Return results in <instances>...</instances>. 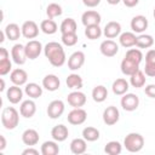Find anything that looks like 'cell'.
<instances>
[{
	"label": "cell",
	"instance_id": "6da1fadb",
	"mask_svg": "<svg viewBox=\"0 0 155 155\" xmlns=\"http://www.w3.org/2000/svg\"><path fill=\"white\" fill-rule=\"evenodd\" d=\"M44 53H45V57L51 63V65L56 68L62 67L67 61V56H65L63 46L56 41L47 42L44 47Z\"/></svg>",
	"mask_w": 155,
	"mask_h": 155
},
{
	"label": "cell",
	"instance_id": "7a4b0ae2",
	"mask_svg": "<svg viewBox=\"0 0 155 155\" xmlns=\"http://www.w3.org/2000/svg\"><path fill=\"white\" fill-rule=\"evenodd\" d=\"M19 114L16 108L6 107L1 113V124L6 130H15L19 124Z\"/></svg>",
	"mask_w": 155,
	"mask_h": 155
},
{
	"label": "cell",
	"instance_id": "3957f363",
	"mask_svg": "<svg viewBox=\"0 0 155 155\" xmlns=\"http://www.w3.org/2000/svg\"><path fill=\"white\" fill-rule=\"evenodd\" d=\"M124 147L130 153H138L144 147V138L140 133L131 132L124 139Z\"/></svg>",
	"mask_w": 155,
	"mask_h": 155
},
{
	"label": "cell",
	"instance_id": "277c9868",
	"mask_svg": "<svg viewBox=\"0 0 155 155\" xmlns=\"http://www.w3.org/2000/svg\"><path fill=\"white\" fill-rule=\"evenodd\" d=\"M120 104L126 111H134L139 105V97L134 93H125L121 97Z\"/></svg>",
	"mask_w": 155,
	"mask_h": 155
},
{
	"label": "cell",
	"instance_id": "5b68a950",
	"mask_svg": "<svg viewBox=\"0 0 155 155\" xmlns=\"http://www.w3.org/2000/svg\"><path fill=\"white\" fill-rule=\"evenodd\" d=\"M11 57L16 64L23 65L28 59L27 53H25V46L22 44H15L11 48Z\"/></svg>",
	"mask_w": 155,
	"mask_h": 155
},
{
	"label": "cell",
	"instance_id": "8992f818",
	"mask_svg": "<svg viewBox=\"0 0 155 155\" xmlns=\"http://www.w3.org/2000/svg\"><path fill=\"white\" fill-rule=\"evenodd\" d=\"M87 119V113L82 108H74L67 116V120L71 125H82Z\"/></svg>",
	"mask_w": 155,
	"mask_h": 155
},
{
	"label": "cell",
	"instance_id": "52a82bcc",
	"mask_svg": "<svg viewBox=\"0 0 155 155\" xmlns=\"http://www.w3.org/2000/svg\"><path fill=\"white\" fill-rule=\"evenodd\" d=\"M64 109H65V107H64L63 101L54 99L47 105V110L46 111H47V115H48L50 119H58V117H61L63 115Z\"/></svg>",
	"mask_w": 155,
	"mask_h": 155
},
{
	"label": "cell",
	"instance_id": "ba28073f",
	"mask_svg": "<svg viewBox=\"0 0 155 155\" xmlns=\"http://www.w3.org/2000/svg\"><path fill=\"white\" fill-rule=\"evenodd\" d=\"M99 51L103 56L105 57H114L116 56V53L119 52V45L111 40V39H107L104 41L101 42L99 45Z\"/></svg>",
	"mask_w": 155,
	"mask_h": 155
},
{
	"label": "cell",
	"instance_id": "9c48e42d",
	"mask_svg": "<svg viewBox=\"0 0 155 155\" xmlns=\"http://www.w3.org/2000/svg\"><path fill=\"white\" fill-rule=\"evenodd\" d=\"M67 102L73 108H81L86 103V94L79 90H75L67 96Z\"/></svg>",
	"mask_w": 155,
	"mask_h": 155
},
{
	"label": "cell",
	"instance_id": "30bf717a",
	"mask_svg": "<svg viewBox=\"0 0 155 155\" xmlns=\"http://www.w3.org/2000/svg\"><path fill=\"white\" fill-rule=\"evenodd\" d=\"M120 119V111L114 105H109L104 109L103 111V121L105 125L108 126H113L115 125Z\"/></svg>",
	"mask_w": 155,
	"mask_h": 155
},
{
	"label": "cell",
	"instance_id": "8fae6325",
	"mask_svg": "<svg viewBox=\"0 0 155 155\" xmlns=\"http://www.w3.org/2000/svg\"><path fill=\"white\" fill-rule=\"evenodd\" d=\"M24 46H25V53H27V57H28L29 59H36V58L40 56L41 51L44 50L41 42L38 41V40H33V39L29 40Z\"/></svg>",
	"mask_w": 155,
	"mask_h": 155
},
{
	"label": "cell",
	"instance_id": "7c38bea8",
	"mask_svg": "<svg viewBox=\"0 0 155 155\" xmlns=\"http://www.w3.org/2000/svg\"><path fill=\"white\" fill-rule=\"evenodd\" d=\"M85 53L82 51H75L70 54V57L68 58V69L70 70H79L84 63H85Z\"/></svg>",
	"mask_w": 155,
	"mask_h": 155
},
{
	"label": "cell",
	"instance_id": "4fadbf2b",
	"mask_svg": "<svg viewBox=\"0 0 155 155\" xmlns=\"http://www.w3.org/2000/svg\"><path fill=\"white\" fill-rule=\"evenodd\" d=\"M21 28L22 35L25 39H35L39 35V25L34 21H25Z\"/></svg>",
	"mask_w": 155,
	"mask_h": 155
},
{
	"label": "cell",
	"instance_id": "5bb4252c",
	"mask_svg": "<svg viewBox=\"0 0 155 155\" xmlns=\"http://www.w3.org/2000/svg\"><path fill=\"white\" fill-rule=\"evenodd\" d=\"M131 29L133 33L142 34L148 28V19L143 15H137L131 19Z\"/></svg>",
	"mask_w": 155,
	"mask_h": 155
},
{
	"label": "cell",
	"instance_id": "9a60e30c",
	"mask_svg": "<svg viewBox=\"0 0 155 155\" xmlns=\"http://www.w3.org/2000/svg\"><path fill=\"white\" fill-rule=\"evenodd\" d=\"M19 113L25 119H30L34 116V114L36 113V104L33 99H25L19 105Z\"/></svg>",
	"mask_w": 155,
	"mask_h": 155
},
{
	"label": "cell",
	"instance_id": "2e32d148",
	"mask_svg": "<svg viewBox=\"0 0 155 155\" xmlns=\"http://www.w3.org/2000/svg\"><path fill=\"white\" fill-rule=\"evenodd\" d=\"M103 34L107 39H114L121 34V24L115 21H110L103 28Z\"/></svg>",
	"mask_w": 155,
	"mask_h": 155
},
{
	"label": "cell",
	"instance_id": "e0dca14e",
	"mask_svg": "<svg viewBox=\"0 0 155 155\" xmlns=\"http://www.w3.org/2000/svg\"><path fill=\"white\" fill-rule=\"evenodd\" d=\"M42 87L50 92H54L61 87V80L54 74H47L42 79Z\"/></svg>",
	"mask_w": 155,
	"mask_h": 155
},
{
	"label": "cell",
	"instance_id": "ac0fdd59",
	"mask_svg": "<svg viewBox=\"0 0 155 155\" xmlns=\"http://www.w3.org/2000/svg\"><path fill=\"white\" fill-rule=\"evenodd\" d=\"M10 80L12 81L13 85H17V86H23L27 84L28 81V74L24 69L22 68H17V69H13L10 74Z\"/></svg>",
	"mask_w": 155,
	"mask_h": 155
},
{
	"label": "cell",
	"instance_id": "d6986e66",
	"mask_svg": "<svg viewBox=\"0 0 155 155\" xmlns=\"http://www.w3.org/2000/svg\"><path fill=\"white\" fill-rule=\"evenodd\" d=\"M6 97L11 104H18L23 98V91L21 86L12 85L11 87H8L6 91Z\"/></svg>",
	"mask_w": 155,
	"mask_h": 155
},
{
	"label": "cell",
	"instance_id": "ffe728a7",
	"mask_svg": "<svg viewBox=\"0 0 155 155\" xmlns=\"http://www.w3.org/2000/svg\"><path fill=\"white\" fill-rule=\"evenodd\" d=\"M69 136V130L65 125L59 124L53 126V128L51 130V137L52 139H54L56 142H64Z\"/></svg>",
	"mask_w": 155,
	"mask_h": 155
},
{
	"label": "cell",
	"instance_id": "44dd1931",
	"mask_svg": "<svg viewBox=\"0 0 155 155\" xmlns=\"http://www.w3.org/2000/svg\"><path fill=\"white\" fill-rule=\"evenodd\" d=\"M39 132L34 128H28L22 133V142L28 147H34L39 143Z\"/></svg>",
	"mask_w": 155,
	"mask_h": 155
},
{
	"label": "cell",
	"instance_id": "7402d4cb",
	"mask_svg": "<svg viewBox=\"0 0 155 155\" xmlns=\"http://www.w3.org/2000/svg\"><path fill=\"white\" fill-rule=\"evenodd\" d=\"M102 21V17L101 15L97 12V11H93V10H88V11H85L81 16V22L85 27L87 25H92V24H99Z\"/></svg>",
	"mask_w": 155,
	"mask_h": 155
},
{
	"label": "cell",
	"instance_id": "603a6c76",
	"mask_svg": "<svg viewBox=\"0 0 155 155\" xmlns=\"http://www.w3.org/2000/svg\"><path fill=\"white\" fill-rule=\"evenodd\" d=\"M136 41H137V36L133 31H125L119 35V42L125 48H131L136 46Z\"/></svg>",
	"mask_w": 155,
	"mask_h": 155
},
{
	"label": "cell",
	"instance_id": "cb8c5ba5",
	"mask_svg": "<svg viewBox=\"0 0 155 155\" xmlns=\"http://www.w3.org/2000/svg\"><path fill=\"white\" fill-rule=\"evenodd\" d=\"M87 140L85 138H74L70 142V151L75 155H81L87 150Z\"/></svg>",
	"mask_w": 155,
	"mask_h": 155
},
{
	"label": "cell",
	"instance_id": "d4e9b609",
	"mask_svg": "<svg viewBox=\"0 0 155 155\" xmlns=\"http://www.w3.org/2000/svg\"><path fill=\"white\" fill-rule=\"evenodd\" d=\"M120 68H121V71H122L124 75H128V76H131V75L134 74L137 70H139V64L125 57V58L121 61V65H120Z\"/></svg>",
	"mask_w": 155,
	"mask_h": 155
},
{
	"label": "cell",
	"instance_id": "484cf974",
	"mask_svg": "<svg viewBox=\"0 0 155 155\" xmlns=\"http://www.w3.org/2000/svg\"><path fill=\"white\" fill-rule=\"evenodd\" d=\"M5 34H6V38L11 41H16L19 39V36L22 35V28H19L18 24L16 23H10L5 27L4 29Z\"/></svg>",
	"mask_w": 155,
	"mask_h": 155
},
{
	"label": "cell",
	"instance_id": "4316f807",
	"mask_svg": "<svg viewBox=\"0 0 155 155\" xmlns=\"http://www.w3.org/2000/svg\"><path fill=\"white\" fill-rule=\"evenodd\" d=\"M128 88H130V84L126 81V79H122V78L116 79L111 85V90L116 96H122L127 93Z\"/></svg>",
	"mask_w": 155,
	"mask_h": 155
},
{
	"label": "cell",
	"instance_id": "83f0119b",
	"mask_svg": "<svg viewBox=\"0 0 155 155\" xmlns=\"http://www.w3.org/2000/svg\"><path fill=\"white\" fill-rule=\"evenodd\" d=\"M24 93L29 98L35 99V98H39L42 96V87L40 85H38L36 82H29V84H25Z\"/></svg>",
	"mask_w": 155,
	"mask_h": 155
},
{
	"label": "cell",
	"instance_id": "f1b7e54d",
	"mask_svg": "<svg viewBox=\"0 0 155 155\" xmlns=\"http://www.w3.org/2000/svg\"><path fill=\"white\" fill-rule=\"evenodd\" d=\"M40 151L42 155H57L59 153V147L54 139L53 140H46L42 143Z\"/></svg>",
	"mask_w": 155,
	"mask_h": 155
},
{
	"label": "cell",
	"instance_id": "f546056e",
	"mask_svg": "<svg viewBox=\"0 0 155 155\" xmlns=\"http://www.w3.org/2000/svg\"><path fill=\"white\" fill-rule=\"evenodd\" d=\"M145 80H147L145 74H144V71H142L140 69L137 70L134 74H132V75L130 76V84H131V86L134 87V88L144 87V85H145Z\"/></svg>",
	"mask_w": 155,
	"mask_h": 155
},
{
	"label": "cell",
	"instance_id": "4dcf8cb0",
	"mask_svg": "<svg viewBox=\"0 0 155 155\" xmlns=\"http://www.w3.org/2000/svg\"><path fill=\"white\" fill-rule=\"evenodd\" d=\"M65 84L68 86V88H71V90H80L84 85V81H82V78L79 75V74H69L67 76V80H65Z\"/></svg>",
	"mask_w": 155,
	"mask_h": 155
},
{
	"label": "cell",
	"instance_id": "1f68e13d",
	"mask_svg": "<svg viewBox=\"0 0 155 155\" xmlns=\"http://www.w3.org/2000/svg\"><path fill=\"white\" fill-rule=\"evenodd\" d=\"M40 29H41L42 33H45L47 35H52L58 30V25L53 19L47 18V19H44L40 23Z\"/></svg>",
	"mask_w": 155,
	"mask_h": 155
},
{
	"label": "cell",
	"instance_id": "d6a6232c",
	"mask_svg": "<svg viewBox=\"0 0 155 155\" xmlns=\"http://www.w3.org/2000/svg\"><path fill=\"white\" fill-rule=\"evenodd\" d=\"M103 34L102 28L99 27V24H92V25H87L85 27V35L87 39L90 40H96L99 39Z\"/></svg>",
	"mask_w": 155,
	"mask_h": 155
},
{
	"label": "cell",
	"instance_id": "836d02e7",
	"mask_svg": "<svg viewBox=\"0 0 155 155\" xmlns=\"http://www.w3.org/2000/svg\"><path fill=\"white\" fill-rule=\"evenodd\" d=\"M107 97H108V90H107L105 86L98 85L92 90V98H93L94 102L102 103L107 99Z\"/></svg>",
	"mask_w": 155,
	"mask_h": 155
},
{
	"label": "cell",
	"instance_id": "e575fe53",
	"mask_svg": "<svg viewBox=\"0 0 155 155\" xmlns=\"http://www.w3.org/2000/svg\"><path fill=\"white\" fill-rule=\"evenodd\" d=\"M59 30L62 34H67V33H76L78 30V25L74 18H65L63 19V22L59 25Z\"/></svg>",
	"mask_w": 155,
	"mask_h": 155
},
{
	"label": "cell",
	"instance_id": "d590c367",
	"mask_svg": "<svg viewBox=\"0 0 155 155\" xmlns=\"http://www.w3.org/2000/svg\"><path fill=\"white\" fill-rule=\"evenodd\" d=\"M154 45V39L151 35L149 34H140L137 36V41H136V46L138 48H149Z\"/></svg>",
	"mask_w": 155,
	"mask_h": 155
},
{
	"label": "cell",
	"instance_id": "8d00e7d4",
	"mask_svg": "<svg viewBox=\"0 0 155 155\" xmlns=\"http://www.w3.org/2000/svg\"><path fill=\"white\" fill-rule=\"evenodd\" d=\"M82 138H85L87 142H96L99 139V131L96 127L87 126L82 130Z\"/></svg>",
	"mask_w": 155,
	"mask_h": 155
},
{
	"label": "cell",
	"instance_id": "74e56055",
	"mask_svg": "<svg viewBox=\"0 0 155 155\" xmlns=\"http://www.w3.org/2000/svg\"><path fill=\"white\" fill-rule=\"evenodd\" d=\"M104 151L109 155H119L122 151V145L117 140H110L105 144Z\"/></svg>",
	"mask_w": 155,
	"mask_h": 155
},
{
	"label": "cell",
	"instance_id": "f35d334b",
	"mask_svg": "<svg viewBox=\"0 0 155 155\" xmlns=\"http://www.w3.org/2000/svg\"><path fill=\"white\" fill-rule=\"evenodd\" d=\"M62 12H63L62 6L58 5V4H56V2H52V4H50V5L46 7V15H47V17L51 18V19H53V18L61 16Z\"/></svg>",
	"mask_w": 155,
	"mask_h": 155
},
{
	"label": "cell",
	"instance_id": "ab89813d",
	"mask_svg": "<svg viewBox=\"0 0 155 155\" xmlns=\"http://www.w3.org/2000/svg\"><path fill=\"white\" fill-rule=\"evenodd\" d=\"M125 57L131 59V61H133V62H136V63H138V64H140V62L143 61V53H142V51L139 48H130V50H127Z\"/></svg>",
	"mask_w": 155,
	"mask_h": 155
},
{
	"label": "cell",
	"instance_id": "60d3db41",
	"mask_svg": "<svg viewBox=\"0 0 155 155\" xmlns=\"http://www.w3.org/2000/svg\"><path fill=\"white\" fill-rule=\"evenodd\" d=\"M78 39H79V38H78V34H76V33H67V34H62V38H61L62 44L65 45V46H68V47H71V46L76 45Z\"/></svg>",
	"mask_w": 155,
	"mask_h": 155
},
{
	"label": "cell",
	"instance_id": "b9f144b4",
	"mask_svg": "<svg viewBox=\"0 0 155 155\" xmlns=\"http://www.w3.org/2000/svg\"><path fill=\"white\" fill-rule=\"evenodd\" d=\"M12 69V63L10 61V57L7 58H0V75L4 76L6 74H8Z\"/></svg>",
	"mask_w": 155,
	"mask_h": 155
},
{
	"label": "cell",
	"instance_id": "7bdbcfd3",
	"mask_svg": "<svg viewBox=\"0 0 155 155\" xmlns=\"http://www.w3.org/2000/svg\"><path fill=\"white\" fill-rule=\"evenodd\" d=\"M144 74L150 78H155V64L154 63H145Z\"/></svg>",
	"mask_w": 155,
	"mask_h": 155
},
{
	"label": "cell",
	"instance_id": "ee69618b",
	"mask_svg": "<svg viewBox=\"0 0 155 155\" xmlns=\"http://www.w3.org/2000/svg\"><path fill=\"white\" fill-rule=\"evenodd\" d=\"M144 92L149 98H155V85L154 84L147 85L144 88Z\"/></svg>",
	"mask_w": 155,
	"mask_h": 155
},
{
	"label": "cell",
	"instance_id": "f6af8a7d",
	"mask_svg": "<svg viewBox=\"0 0 155 155\" xmlns=\"http://www.w3.org/2000/svg\"><path fill=\"white\" fill-rule=\"evenodd\" d=\"M145 63H154L155 64V50H149L145 53Z\"/></svg>",
	"mask_w": 155,
	"mask_h": 155
},
{
	"label": "cell",
	"instance_id": "bcb514c9",
	"mask_svg": "<svg viewBox=\"0 0 155 155\" xmlns=\"http://www.w3.org/2000/svg\"><path fill=\"white\" fill-rule=\"evenodd\" d=\"M82 2H84V5L87 6V7H96V6L99 5L101 0H82Z\"/></svg>",
	"mask_w": 155,
	"mask_h": 155
},
{
	"label": "cell",
	"instance_id": "7dc6e473",
	"mask_svg": "<svg viewBox=\"0 0 155 155\" xmlns=\"http://www.w3.org/2000/svg\"><path fill=\"white\" fill-rule=\"evenodd\" d=\"M122 2L126 7H134V6L138 5L139 0H122Z\"/></svg>",
	"mask_w": 155,
	"mask_h": 155
},
{
	"label": "cell",
	"instance_id": "c3c4849f",
	"mask_svg": "<svg viewBox=\"0 0 155 155\" xmlns=\"http://www.w3.org/2000/svg\"><path fill=\"white\" fill-rule=\"evenodd\" d=\"M27 154H33V155H39V150H36V149H34V148H31V147H29L28 149H24V150L22 151V155H27Z\"/></svg>",
	"mask_w": 155,
	"mask_h": 155
},
{
	"label": "cell",
	"instance_id": "681fc988",
	"mask_svg": "<svg viewBox=\"0 0 155 155\" xmlns=\"http://www.w3.org/2000/svg\"><path fill=\"white\" fill-rule=\"evenodd\" d=\"M0 140H1V145H0V150H4L5 148H6V139H5V137L1 134L0 136Z\"/></svg>",
	"mask_w": 155,
	"mask_h": 155
},
{
	"label": "cell",
	"instance_id": "f907efd6",
	"mask_svg": "<svg viewBox=\"0 0 155 155\" xmlns=\"http://www.w3.org/2000/svg\"><path fill=\"white\" fill-rule=\"evenodd\" d=\"M120 1H122V0H107V2L109 5H117Z\"/></svg>",
	"mask_w": 155,
	"mask_h": 155
},
{
	"label": "cell",
	"instance_id": "816d5d0a",
	"mask_svg": "<svg viewBox=\"0 0 155 155\" xmlns=\"http://www.w3.org/2000/svg\"><path fill=\"white\" fill-rule=\"evenodd\" d=\"M5 36H6V34H5V31H4V30H2V31H1V33H0V42H2V41H4V40H5V39H4V38H5Z\"/></svg>",
	"mask_w": 155,
	"mask_h": 155
},
{
	"label": "cell",
	"instance_id": "f5cc1de1",
	"mask_svg": "<svg viewBox=\"0 0 155 155\" xmlns=\"http://www.w3.org/2000/svg\"><path fill=\"white\" fill-rule=\"evenodd\" d=\"M0 81H1V87H0V91H4V90H5V81H4V79H1Z\"/></svg>",
	"mask_w": 155,
	"mask_h": 155
},
{
	"label": "cell",
	"instance_id": "db71d44e",
	"mask_svg": "<svg viewBox=\"0 0 155 155\" xmlns=\"http://www.w3.org/2000/svg\"><path fill=\"white\" fill-rule=\"evenodd\" d=\"M154 18H155V7H154Z\"/></svg>",
	"mask_w": 155,
	"mask_h": 155
}]
</instances>
